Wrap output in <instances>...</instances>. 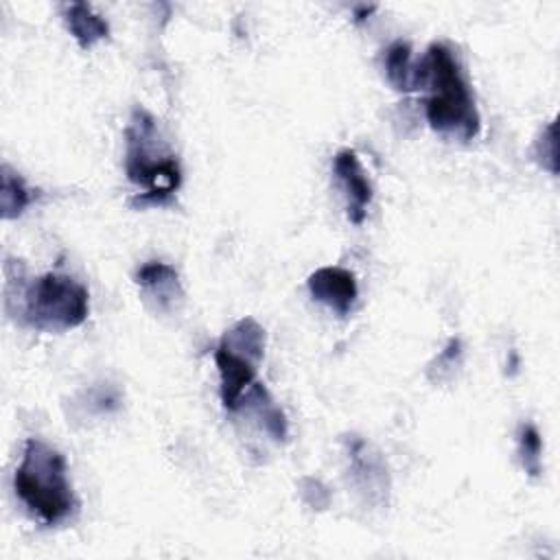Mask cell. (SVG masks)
I'll return each instance as SVG.
<instances>
[{"label":"cell","mask_w":560,"mask_h":560,"mask_svg":"<svg viewBox=\"0 0 560 560\" xmlns=\"http://www.w3.org/2000/svg\"><path fill=\"white\" fill-rule=\"evenodd\" d=\"M4 308L35 330L66 332L81 326L90 315V291L68 273L48 271L26 278L22 260L4 262Z\"/></svg>","instance_id":"cell-1"},{"label":"cell","mask_w":560,"mask_h":560,"mask_svg":"<svg viewBox=\"0 0 560 560\" xmlns=\"http://www.w3.org/2000/svg\"><path fill=\"white\" fill-rule=\"evenodd\" d=\"M418 88H427L424 116L429 127L451 140L470 142L481 129L470 83L457 52L435 42L418 63Z\"/></svg>","instance_id":"cell-2"},{"label":"cell","mask_w":560,"mask_h":560,"mask_svg":"<svg viewBox=\"0 0 560 560\" xmlns=\"http://www.w3.org/2000/svg\"><path fill=\"white\" fill-rule=\"evenodd\" d=\"M125 173L131 184L142 188L131 199V206L140 210L171 206L182 186L177 153L144 107H133L125 127Z\"/></svg>","instance_id":"cell-3"},{"label":"cell","mask_w":560,"mask_h":560,"mask_svg":"<svg viewBox=\"0 0 560 560\" xmlns=\"http://www.w3.org/2000/svg\"><path fill=\"white\" fill-rule=\"evenodd\" d=\"M13 488L22 505L44 525L57 527L72 521L79 499L68 479L66 457L39 438H28L13 475Z\"/></svg>","instance_id":"cell-4"},{"label":"cell","mask_w":560,"mask_h":560,"mask_svg":"<svg viewBox=\"0 0 560 560\" xmlns=\"http://www.w3.org/2000/svg\"><path fill=\"white\" fill-rule=\"evenodd\" d=\"M265 343V328L254 317H243L223 332L214 350V363L219 370V396L228 411H238L256 383Z\"/></svg>","instance_id":"cell-5"},{"label":"cell","mask_w":560,"mask_h":560,"mask_svg":"<svg viewBox=\"0 0 560 560\" xmlns=\"http://www.w3.org/2000/svg\"><path fill=\"white\" fill-rule=\"evenodd\" d=\"M346 453L350 459V477L365 501L374 505L387 503L389 477L383 457L359 435L346 438Z\"/></svg>","instance_id":"cell-6"},{"label":"cell","mask_w":560,"mask_h":560,"mask_svg":"<svg viewBox=\"0 0 560 560\" xmlns=\"http://www.w3.org/2000/svg\"><path fill=\"white\" fill-rule=\"evenodd\" d=\"M335 179L346 197V214L348 221L361 225L368 214V206L372 203V184L361 166V160L354 149H339L332 158Z\"/></svg>","instance_id":"cell-7"},{"label":"cell","mask_w":560,"mask_h":560,"mask_svg":"<svg viewBox=\"0 0 560 560\" xmlns=\"http://www.w3.org/2000/svg\"><path fill=\"white\" fill-rule=\"evenodd\" d=\"M306 284L311 298L335 311L339 317H346L359 298L357 276L343 267H319L308 276Z\"/></svg>","instance_id":"cell-8"},{"label":"cell","mask_w":560,"mask_h":560,"mask_svg":"<svg viewBox=\"0 0 560 560\" xmlns=\"http://www.w3.org/2000/svg\"><path fill=\"white\" fill-rule=\"evenodd\" d=\"M136 284L144 293V298L158 308V311H173L177 302L184 298L179 273L173 265L162 260H149L140 265L133 273Z\"/></svg>","instance_id":"cell-9"},{"label":"cell","mask_w":560,"mask_h":560,"mask_svg":"<svg viewBox=\"0 0 560 560\" xmlns=\"http://www.w3.org/2000/svg\"><path fill=\"white\" fill-rule=\"evenodd\" d=\"M63 22L79 48L90 50L109 35V24L88 2H70L63 9Z\"/></svg>","instance_id":"cell-10"},{"label":"cell","mask_w":560,"mask_h":560,"mask_svg":"<svg viewBox=\"0 0 560 560\" xmlns=\"http://www.w3.org/2000/svg\"><path fill=\"white\" fill-rule=\"evenodd\" d=\"M245 407L252 409L254 418L260 422L262 431H265L269 438H273L276 442H284V440H287V435H289L287 416H284V411L273 402L271 394L267 392V387H265L260 381H256V383L252 385V389L247 392V396H245L241 409H245Z\"/></svg>","instance_id":"cell-11"},{"label":"cell","mask_w":560,"mask_h":560,"mask_svg":"<svg viewBox=\"0 0 560 560\" xmlns=\"http://www.w3.org/2000/svg\"><path fill=\"white\" fill-rule=\"evenodd\" d=\"M383 68L387 83L396 92H413L418 90V66L411 61V44L405 39H396L385 48Z\"/></svg>","instance_id":"cell-12"},{"label":"cell","mask_w":560,"mask_h":560,"mask_svg":"<svg viewBox=\"0 0 560 560\" xmlns=\"http://www.w3.org/2000/svg\"><path fill=\"white\" fill-rule=\"evenodd\" d=\"M33 201V190L26 186L22 175L9 164L0 168V214L4 221L18 219Z\"/></svg>","instance_id":"cell-13"},{"label":"cell","mask_w":560,"mask_h":560,"mask_svg":"<svg viewBox=\"0 0 560 560\" xmlns=\"http://www.w3.org/2000/svg\"><path fill=\"white\" fill-rule=\"evenodd\" d=\"M518 459L529 477L542 472V438L532 422H525L518 429Z\"/></svg>","instance_id":"cell-14"},{"label":"cell","mask_w":560,"mask_h":560,"mask_svg":"<svg viewBox=\"0 0 560 560\" xmlns=\"http://www.w3.org/2000/svg\"><path fill=\"white\" fill-rule=\"evenodd\" d=\"M462 363V341L457 337L448 339V343L442 348V352L431 361L427 376L433 383H442L455 374V370Z\"/></svg>","instance_id":"cell-15"},{"label":"cell","mask_w":560,"mask_h":560,"mask_svg":"<svg viewBox=\"0 0 560 560\" xmlns=\"http://www.w3.org/2000/svg\"><path fill=\"white\" fill-rule=\"evenodd\" d=\"M534 158L551 175L558 173V142H556V122L553 120L536 138Z\"/></svg>","instance_id":"cell-16"},{"label":"cell","mask_w":560,"mask_h":560,"mask_svg":"<svg viewBox=\"0 0 560 560\" xmlns=\"http://www.w3.org/2000/svg\"><path fill=\"white\" fill-rule=\"evenodd\" d=\"M300 494H302V499H304L311 508H317V510H324V508H322V503L317 501V497H319V494L330 497L328 488H326L319 479H313V477H304V479H300Z\"/></svg>","instance_id":"cell-17"},{"label":"cell","mask_w":560,"mask_h":560,"mask_svg":"<svg viewBox=\"0 0 560 560\" xmlns=\"http://www.w3.org/2000/svg\"><path fill=\"white\" fill-rule=\"evenodd\" d=\"M376 11V4H359V7H354V22L357 24H361V22H365V18H370L372 13Z\"/></svg>","instance_id":"cell-18"}]
</instances>
